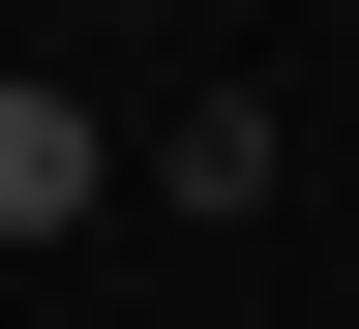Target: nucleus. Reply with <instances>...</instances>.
<instances>
[{"label": "nucleus", "instance_id": "obj_1", "mask_svg": "<svg viewBox=\"0 0 359 329\" xmlns=\"http://www.w3.org/2000/svg\"><path fill=\"white\" fill-rule=\"evenodd\" d=\"M90 180H120V150H90V120H60V90H0V240H60V210H90Z\"/></svg>", "mask_w": 359, "mask_h": 329}]
</instances>
